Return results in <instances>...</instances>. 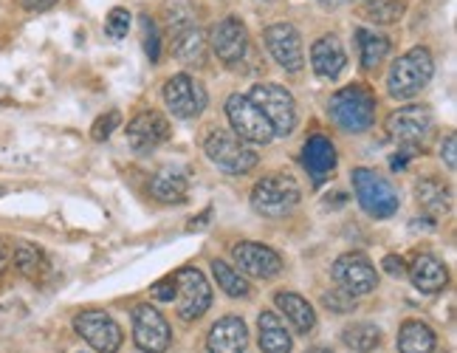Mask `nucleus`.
<instances>
[{"instance_id":"nucleus-1","label":"nucleus","mask_w":457,"mask_h":353,"mask_svg":"<svg viewBox=\"0 0 457 353\" xmlns=\"http://www.w3.org/2000/svg\"><path fill=\"white\" fill-rule=\"evenodd\" d=\"M432 74H435V60L429 55V48H424V46L410 48L407 55H401L390 65V74H386V91H390V97H395V99L418 97L429 85Z\"/></svg>"},{"instance_id":"nucleus-2","label":"nucleus","mask_w":457,"mask_h":353,"mask_svg":"<svg viewBox=\"0 0 457 353\" xmlns=\"http://www.w3.org/2000/svg\"><path fill=\"white\" fill-rule=\"evenodd\" d=\"M328 113L347 133H364L376 122V97L364 85H347L328 102Z\"/></svg>"},{"instance_id":"nucleus-3","label":"nucleus","mask_w":457,"mask_h":353,"mask_svg":"<svg viewBox=\"0 0 457 353\" xmlns=\"http://www.w3.org/2000/svg\"><path fill=\"white\" fill-rule=\"evenodd\" d=\"M303 189L291 175H266L260 179L252 189V206L254 212H260L262 218H286L288 212L300 204Z\"/></svg>"},{"instance_id":"nucleus-4","label":"nucleus","mask_w":457,"mask_h":353,"mask_svg":"<svg viewBox=\"0 0 457 353\" xmlns=\"http://www.w3.org/2000/svg\"><path fill=\"white\" fill-rule=\"evenodd\" d=\"M353 189H356V198H359L361 209L367 212V215L378 218V221L393 218L398 212V206H401L395 187L386 181L381 172H376L370 167H356L353 170Z\"/></svg>"},{"instance_id":"nucleus-5","label":"nucleus","mask_w":457,"mask_h":353,"mask_svg":"<svg viewBox=\"0 0 457 353\" xmlns=\"http://www.w3.org/2000/svg\"><path fill=\"white\" fill-rule=\"evenodd\" d=\"M204 150H206L209 162L228 175H245V172H252L260 162L257 153L245 147V141L237 139L235 133H228V130L209 133L204 141Z\"/></svg>"},{"instance_id":"nucleus-6","label":"nucleus","mask_w":457,"mask_h":353,"mask_svg":"<svg viewBox=\"0 0 457 353\" xmlns=\"http://www.w3.org/2000/svg\"><path fill=\"white\" fill-rule=\"evenodd\" d=\"M249 99L257 105L260 113L269 119L274 136L294 133V128H296V102H294L291 91H286L283 85H274V82L254 85Z\"/></svg>"},{"instance_id":"nucleus-7","label":"nucleus","mask_w":457,"mask_h":353,"mask_svg":"<svg viewBox=\"0 0 457 353\" xmlns=\"http://www.w3.org/2000/svg\"><path fill=\"white\" fill-rule=\"evenodd\" d=\"M226 116H228V122H232L235 136L243 141L269 145V141L274 139L269 119L260 113V108L245 94H232L226 99Z\"/></svg>"},{"instance_id":"nucleus-8","label":"nucleus","mask_w":457,"mask_h":353,"mask_svg":"<svg viewBox=\"0 0 457 353\" xmlns=\"http://www.w3.org/2000/svg\"><path fill=\"white\" fill-rule=\"evenodd\" d=\"M175 297H179V316L184 323L201 320L206 308L212 306V289H209L204 272L192 266L175 272Z\"/></svg>"},{"instance_id":"nucleus-9","label":"nucleus","mask_w":457,"mask_h":353,"mask_svg":"<svg viewBox=\"0 0 457 353\" xmlns=\"http://www.w3.org/2000/svg\"><path fill=\"white\" fill-rule=\"evenodd\" d=\"M435 128V116L427 105H407L386 116V133H390L401 145L418 147Z\"/></svg>"},{"instance_id":"nucleus-10","label":"nucleus","mask_w":457,"mask_h":353,"mask_svg":"<svg viewBox=\"0 0 457 353\" xmlns=\"http://www.w3.org/2000/svg\"><path fill=\"white\" fill-rule=\"evenodd\" d=\"M164 102L179 119H198L206 108V88L189 74H175L164 85Z\"/></svg>"},{"instance_id":"nucleus-11","label":"nucleus","mask_w":457,"mask_h":353,"mask_svg":"<svg viewBox=\"0 0 457 353\" xmlns=\"http://www.w3.org/2000/svg\"><path fill=\"white\" fill-rule=\"evenodd\" d=\"M262 40H266L269 55L277 60V65H283L291 74L303 71L305 65V48H303V34L296 31L291 23H271L262 31Z\"/></svg>"},{"instance_id":"nucleus-12","label":"nucleus","mask_w":457,"mask_h":353,"mask_svg":"<svg viewBox=\"0 0 457 353\" xmlns=\"http://www.w3.org/2000/svg\"><path fill=\"white\" fill-rule=\"evenodd\" d=\"M133 340L145 353H167L172 333L164 320V314L153 306H136L133 308Z\"/></svg>"},{"instance_id":"nucleus-13","label":"nucleus","mask_w":457,"mask_h":353,"mask_svg":"<svg viewBox=\"0 0 457 353\" xmlns=\"http://www.w3.org/2000/svg\"><path fill=\"white\" fill-rule=\"evenodd\" d=\"M74 328L79 337L99 353H116L121 345V328L104 311H82L74 316Z\"/></svg>"},{"instance_id":"nucleus-14","label":"nucleus","mask_w":457,"mask_h":353,"mask_svg":"<svg viewBox=\"0 0 457 353\" xmlns=\"http://www.w3.org/2000/svg\"><path fill=\"white\" fill-rule=\"evenodd\" d=\"M333 277H337L342 291L353 294V297L370 294L378 286V274L373 269V263L359 252H347L333 263Z\"/></svg>"},{"instance_id":"nucleus-15","label":"nucleus","mask_w":457,"mask_h":353,"mask_svg":"<svg viewBox=\"0 0 457 353\" xmlns=\"http://www.w3.org/2000/svg\"><path fill=\"white\" fill-rule=\"evenodd\" d=\"M206 43L212 46L218 60H223L226 65H237L245 57V48H249V31L237 17H223L209 29Z\"/></svg>"},{"instance_id":"nucleus-16","label":"nucleus","mask_w":457,"mask_h":353,"mask_svg":"<svg viewBox=\"0 0 457 353\" xmlns=\"http://www.w3.org/2000/svg\"><path fill=\"white\" fill-rule=\"evenodd\" d=\"M172 136V128L170 122L158 113V111H145L130 119L128 125V145L136 150V153H150L155 150L158 145H164Z\"/></svg>"},{"instance_id":"nucleus-17","label":"nucleus","mask_w":457,"mask_h":353,"mask_svg":"<svg viewBox=\"0 0 457 353\" xmlns=\"http://www.w3.org/2000/svg\"><path fill=\"white\" fill-rule=\"evenodd\" d=\"M232 257L237 263V269L249 277L269 280L283 272V257H279L271 246H262V243H237L232 246Z\"/></svg>"},{"instance_id":"nucleus-18","label":"nucleus","mask_w":457,"mask_h":353,"mask_svg":"<svg viewBox=\"0 0 457 353\" xmlns=\"http://www.w3.org/2000/svg\"><path fill=\"white\" fill-rule=\"evenodd\" d=\"M311 65L316 71V77L339 80V74L347 68V55L337 34H325V38H320L311 46Z\"/></svg>"},{"instance_id":"nucleus-19","label":"nucleus","mask_w":457,"mask_h":353,"mask_svg":"<svg viewBox=\"0 0 457 353\" xmlns=\"http://www.w3.org/2000/svg\"><path fill=\"white\" fill-rule=\"evenodd\" d=\"M303 164L316 187L325 184L330 179V172L337 170V147H333V141L320 133L311 136L303 147Z\"/></svg>"},{"instance_id":"nucleus-20","label":"nucleus","mask_w":457,"mask_h":353,"mask_svg":"<svg viewBox=\"0 0 457 353\" xmlns=\"http://www.w3.org/2000/svg\"><path fill=\"white\" fill-rule=\"evenodd\" d=\"M249 345V331L240 316H223L209 331L206 348L209 353H243Z\"/></svg>"},{"instance_id":"nucleus-21","label":"nucleus","mask_w":457,"mask_h":353,"mask_svg":"<svg viewBox=\"0 0 457 353\" xmlns=\"http://www.w3.org/2000/svg\"><path fill=\"white\" fill-rule=\"evenodd\" d=\"M410 280L420 294H437L446 289L449 272L435 255H418L410 263Z\"/></svg>"},{"instance_id":"nucleus-22","label":"nucleus","mask_w":457,"mask_h":353,"mask_svg":"<svg viewBox=\"0 0 457 353\" xmlns=\"http://www.w3.org/2000/svg\"><path fill=\"white\" fill-rule=\"evenodd\" d=\"M170 46H172V55L179 63L184 65H204L206 63V34L198 26H189L170 34Z\"/></svg>"},{"instance_id":"nucleus-23","label":"nucleus","mask_w":457,"mask_h":353,"mask_svg":"<svg viewBox=\"0 0 457 353\" xmlns=\"http://www.w3.org/2000/svg\"><path fill=\"white\" fill-rule=\"evenodd\" d=\"M150 192L155 201L162 204H181L187 201V192H189V179L187 172L179 170V167H164L153 175L150 181Z\"/></svg>"},{"instance_id":"nucleus-24","label":"nucleus","mask_w":457,"mask_h":353,"mask_svg":"<svg viewBox=\"0 0 457 353\" xmlns=\"http://www.w3.org/2000/svg\"><path fill=\"white\" fill-rule=\"evenodd\" d=\"M260 325V350L262 353H291V333L279 323L274 311H262L257 316Z\"/></svg>"},{"instance_id":"nucleus-25","label":"nucleus","mask_w":457,"mask_h":353,"mask_svg":"<svg viewBox=\"0 0 457 353\" xmlns=\"http://www.w3.org/2000/svg\"><path fill=\"white\" fill-rule=\"evenodd\" d=\"M274 303H277V308L283 311L288 320H291V325L296 328V333H311L313 331V325H316V314H313V308L308 306V299H303L300 294H291V291H279L277 297H274Z\"/></svg>"},{"instance_id":"nucleus-26","label":"nucleus","mask_w":457,"mask_h":353,"mask_svg":"<svg viewBox=\"0 0 457 353\" xmlns=\"http://www.w3.org/2000/svg\"><path fill=\"white\" fill-rule=\"evenodd\" d=\"M12 260H14V269L21 272L23 277L34 280V282L46 280V274H48V269H51V263H48L46 252L40 249V246H34V243H17Z\"/></svg>"},{"instance_id":"nucleus-27","label":"nucleus","mask_w":457,"mask_h":353,"mask_svg":"<svg viewBox=\"0 0 457 353\" xmlns=\"http://www.w3.org/2000/svg\"><path fill=\"white\" fill-rule=\"evenodd\" d=\"M356 43H359V57H361V65L367 71H376L381 65V60L390 55V38H384L378 31H370V29H359L356 31Z\"/></svg>"},{"instance_id":"nucleus-28","label":"nucleus","mask_w":457,"mask_h":353,"mask_svg":"<svg viewBox=\"0 0 457 353\" xmlns=\"http://www.w3.org/2000/svg\"><path fill=\"white\" fill-rule=\"evenodd\" d=\"M398 350L401 353H432L435 350V333L429 325L410 320L401 325L398 333Z\"/></svg>"},{"instance_id":"nucleus-29","label":"nucleus","mask_w":457,"mask_h":353,"mask_svg":"<svg viewBox=\"0 0 457 353\" xmlns=\"http://www.w3.org/2000/svg\"><path fill=\"white\" fill-rule=\"evenodd\" d=\"M418 204L424 206L432 218H441L444 212H449V204H452V189L444 187L441 181L435 179H424L418 181Z\"/></svg>"},{"instance_id":"nucleus-30","label":"nucleus","mask_w":457,"mask_h":353,"mask_svg":"<svg viewBox=\"0 0 457 353\" xmlns=\"http://www.w3.org/2000/svg\"><path fill=\"white\" fill-rule=\"evenodd\" d=\"M403 12H407V4L403 0H367V4L359 9V14L364 21L378 23V26H390L398 23Z\"/></svg>"},{"instance_id":"nucleus-31","label":"nucleus","mask_w":457,"mask_h":353,"mask_svg":"<svg viewBox=\"0 0 457 353\" xmlns=\"http://www.w3.org/2000/svg\"><path fill=\"white\" fill-rule=\"evenodd\" d=\"M342 342L356 353H370L381 345V331L370 323H353L342 331Z\"/></svg>"},{"instance_id":"nucleus-32","label":"nucleus","mask_w":457,"mask_h":353,"mask_svg":"<svg viewBox=\"0 0 457 353\" xmlns=\"http://www.w3.org/2000/svg\"><path fill=\"white\" fill-rule=\"evenodd\" d=\"M195 12H198L195 0H164V6H162V14H164V23L170 29V34L189 29V26H198Z\"/></svg>"},{"instance_id":"nucleus-33","label":"nucleus","mask_w":457,"mask_h":353,"mask_svg":"<svg viewBox=\"0 0 457 353\" xmlns=\"http://www.w3.org/2000/svg\"><path fill=\"white\" fill-rule=\"evenodd\" d=\"M212 274L218 280V286L228 294V297H249V282H245V277H240L237 269L228 266L226 260H212Z\"/></svg>"},{"instance_id":"nucleus-34","label":"nucleus","mask_w":457,"mask_h":353,"mask_svg":"<svg viewBox=\"0 0 457 353\" xmlns=\"http://www.w3.org/2000/svg\"><path fill=\"white\" fill-rule=\"evenodd\" d=\"M128 29H130V12L125 6L111 9L108 21H104V31H108V38H113V40L128 38Z\"/></svg>"},{"instance_id":"nucleus-35","label":"nucleus","mask_w":457,"mask_h":353,"mask_svg":"<svg viewBox=\"0 0 457 353\" xmlns=\"http://www.w3.org/2000/svg\"><path fill=\"white\" fill-rule=\"evenodd\" d=\"M322 306L328 311H337V314H347V311H353L356 308V297L353 294H347L342 289H330L322 294Z\"/></svg>"},{"instance_id":"nucleus-36","label":"nucleus","mask_w":457,"mask_h":353,"mask_svg":"<svg viewBox=\"0 0 457 353\" xmlns=\"http://www.w3.org/2000/svg\"><path fill=\"white\" fill-rule=\"evenodd\" d=\"M142 34H145V51L150 63H158V57H162V38H158V29L147 14L142 17Z\"/></svg>"},{"instance_id":"nucleus-37","label":"nucleus","mask_w":457,"mask_h":353,"mask_svg":"<svg viewBox=\"0 0 457 353\" xmlns=\"http://www.w3.org/2000/svg\"><path fill=\"white\" fill-rule=\"evenodd\" d=\"M119 125H121V113H119V111H108L104 116H99V119L94 122V130H91L94 141L111 139V136H113V130H116Z\"/></svg>"},{"instance_id":"nucleus-38","label":"nucleus","mask_w":457,"mask_h":353,"mask_svg":"<svg viewBox=\"0 0 457 353\" xmlns=\"http://www.w3.org/2000/svg\"><path fill=\"white\" fill-rule=\"evenodd\" d=\"M441 158L446 162L449 170L457 167V136H454V133H449V136L444 139V145H441Z\"/></svg>"},{"instance_id":"nucleus-39","label":"nucleus","mask_w":457,"mask_h":353,"mask_svg":"<svg viewBox=\"0 0 457 353\" xmlns=\"http://www.w3.org/2000/svg\"><path fill=\"white\" fill-rule=\"evenodd\" d=\"M155 299H162V303H170V299L175 297V277H167L162 282H155L153 291H150Z\"/></svg>"},{"instance_id":"nucleus-40","label":"nucleus","mask_w":457,"mask_h":353,"mask_svg":"<svg viewBox=\"0 0 457 353\" xmlns=\"http://www.w3.org/2000/svg\"><path fill=\"white\" fill-rule=\"evenodd\" d=\"M418 153V147H412V145H403L395 155H390V167L398 172V170H403V167H407V162H410V158Z\"/></svg>"},{"instance_id":"nucleus-41","label":"nucleus","mask_w":457,"mask_h":353,"mask_svg":"<svg viewBox=\"0 0 457 353\" xmlns=\"http://www.w3.org/2000/svg\"><path fill=\"white\" fill-rule=\"evenodd\" d=\"M384 269H386V274H393V277H403V274H407V266H403V260L395 257V255H386L384 257Z\"/></svg>"},{"instance_id":"nucleus-42","label":"nucleus","mask_w":457,"mask_h":353,"mask_svg":"<svg viewBox=\"0 0 457 353\" xmlns=\"http://www.w3.org/2000/svg\"><path fill=\"white\" fill-rule=\"evenodd\" d=\"M60 4V0H23V6L29 12H48V9H54Z\"/></svg>"},{"instance_id":"nucleus-43","label":"nucleus","mask_w":457,"mask_h":353,"mask_svg":"<svg viewBox=\"0 0 457 353\" xmlns=\"http://www.w3.org/2000/svg\"><path fill=\"white\" fill-rule=\"evenodd\" d=\"M316 4H320L322 9H339V6L347 4V0H316Z\"/></svg>"},{"instance_id":"nucleus-44","label":"nucleus","mask_w":457,"mask_h":353,"mask_svg":"<svg viewBox=\"0 0 457 353\" xmlns=\"http://www.w3.org/2000/svg\"><path fill=\"white\" fill-rule=\"evenodd\" d=\"M206 221H209V209H204L201 215H198V221L189 223V229H201V226H206Z\"/></svg>"},{"instance_id":"nucleus-45","label":"nucleus","mask_w":457,"mask_h":353,"mask_svg":"<svg viewBox=\"0 0 457 353\" xmlns=\"http://www.w3.org/2000/svg\"><path fill=\"white\" fill-rule=\"evenodd\" d=\"M305 353H333L330 348H322V345H316V348H308Z\"/></svg>"},{"instance_id":"nucleus-46","label":"nucleus","mask_w":457,"mask_h":353,"mask_svg":"<svg viewBox=\"0 0 457 353\" xmlns=\"http://www.w3.org/2000/svg\"><path fill=\"white\" fill-rule=\"evenodd\" d=\"M6 272V255H4V249H0V274Z\"/></svg>"},{"instance_id":"nucleus-47","label":"nucleus","mask_w":457,"mask_h":353,"mask_svg":"<svg viewBox=\"0 0 457 353\" xmlns=\"http://www.w3.org/2000/svg\"><path fill=\"white\" fill-rule=\"evenodd\" d=\"M77 353H87V350H77Z\"/></svg>"},{"instance_id":"nucleus-48","label":"nucleus","mask_w":457,"mask_h":353,"mask_svg":"<svg viewBox=\"0 0 457 353\" xmlns=\"http://www.w3.org/2000/svg\"><path fill=\"white\" fill-rule=\"evenodd\" d=\"M0 192H4V189H0Z\"/></svg>"}]
</instances>
